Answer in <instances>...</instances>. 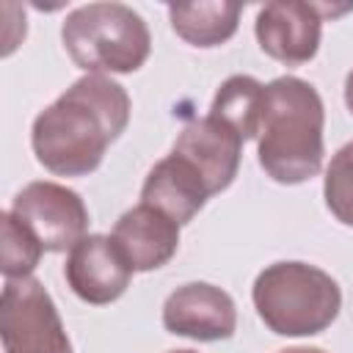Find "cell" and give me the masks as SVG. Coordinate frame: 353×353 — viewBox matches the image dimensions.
<instances>
[{
    "mask_svg": "<svg viewBox=\"0 0 353 353\" xmlns=\"http://www.w3.org/2000/svg\"><path fill=\"white\" fill-rule=\"evenodd\" d=\"M127 121L130 97L124 85L105 74H85L33 119L30 146L47 171L85 176L99 168Z\"/></svg>",
    "mask_w": 353,
    "mask_h": 353,
    "instance_id": "1",
    "label": "cell"
},
{
    "mask_svg": "<svg viewBox=\"0 0 353 353\" xmlns=\"http://www.w3.org/2000/svg\"><path fill=\"white\" fill-rule=\"evenodd\" d=\"M325 110L317 88L284 74L265 85V113L259 127V165L281 185H301L323 165Z\"/></svg>",
    "mask_w": 353,
    "mask_h": 353,
    "instance_id": "2",
    "label": "cell"
},
{
    "mask_svg": "<svg viewBox=\"0 0 353 353\" xmlns=\"http://www.w3.org/2000/svg\"><path fill=\"white\" fill-rule=\"evenodd\" d=\"M251 298L262 323L279 336L320 334L342 309L339 284L309 262L268 265L256 276Z\"/></svg>",
    "mask_w": 353,
    "mask_h": 353,
    "instance_id": "3",
    "label": "cell"
},
{
    "mask_svg": "<svg viewBox=\"0 0 353 353\" xmlns=\"http://www.w3.org/2000/svg\"><path fill=\"white\" fill-rule=\"evenodd\" d=\"M69 58L88 74H130L152 52V36L138 11L124 3H88L74 8L61 25Z\"/></svg>",
    "mask_w": 353,
    "mask_h": 353,
    "instance_id": "4",
    "label": "cell"
},
{
    "mask_svg": "<svg viewBox=\"0 0 353 353\" xmlns=\"http://www.w3.org/2000/svg\"><path fill=\"white\" fill-rule=\"evenodd\" d=\"M0 334L6 353H72L50 292L33 276L6 279L0 295Z\"/></svg>",
    "mask_w": 353,
    "mask_h": 353,
    "instance_id": "5",
    "label": "cell"
},
{
    "mask_svg": "<svg viewBox=\"0 0 353 353\" xmlns=\"http://www.w3.org/2000/svg\"><path fill=\"white\" fill-rule=\"evenodd\" d=\"M11 215L41 243L44 251L74 248L88 229V210L80 193L47 179L25 185L14 196Z\"/></svg>",
    "mask_w": 353,
    "mask_h": 353,
    "instance_id": "6",
    "label": "cell"
},
{
    "mask_svg": "<svg viewBox=\"0 0 353 353\" xmlns=\"http://www.w3.org/2000/svg\"><path fill=\"white\" fill-rule=\"evenodd\" d=\"M323 19V6L301 0H276L259 8L254 33L262 52L287 66H301L317 55Z\"/></svg>",
    "mask_w": 353,
    "mask_h": 353,
    "instance_id": "7",
    "label": "cell"
},
{
    "mask_svg": "<svg viewBox=\"0 0 353 353\" xmlns=\"http://www.w3.org/2000/svg\"><path fill=\"white\" fill-rule=\"evenodd\" d=\"M132 268L108 234H85L69 248L63 276L72 292L94 306L113 303L124 295L132 279Z\"/></svg>",
    "mask_w": 353,
    "mask_h": 353,
    "instance_id": "8",
    "label": "cell"
},
{
    "mask_svg": "<svg viewBox=\"0 0 353 353\" xmlns=\"http://www.w3.org/2000/svg\"><path fill=\"white\" fill-rule=\"evenodd\" d=\"M163 325L168 334L196 342L229 339L237 328V309L229 292L207 281L176 287L163 303Z\"/></svg>",
    "mask_w": 353,
    "mask_h": 353,
    "instance_id": "9",
    "label": "cell"
},
{
    "mask_svg": "<svg viewBox=\"0 0 353 353\" xmlns=\"http://www.w3.org/2000/svg\"><path fill=\"white\" fill-rule=\"evenodd\" d=\"M243 143L245 141L229 124H223L221 119H212L207 113L204 119H190L182 127L171 152L182 154L188 163L196 165V171L204 176L210 193H221L237 176Z\"/></svg>",
    "mask_w": 353,
    "mask_h": 353,
    "instance_id": "10",
    "label": "cell"
},
{
    "mask_svg": "<svg viewBox=\"0 0 353 353\" xmlns=\"http://www.w3.org/2000/svg\"><path fill=\"white\" fill-rule=\"evenodd\" d=\"M113 243L124 254L132 270H157L163 268L179 248V223L171 221L165 212L138 204L127 210L113 226Z\"/></svg>",
    "mask_w": 353,
    "mask_h": 353,
    "instance_id": "11",
    "label": "cell"
},
{
    "mask_svg": "<svg viewBox=\"0 0 353 353\" xmlns=\"http://www.w3.org/2000/svg\"><path fill=\"white\" fill-rule=\"evenodd\" d=\"M210 196L212 193L204 176L196 171L193 163H188L176 152L154 163V168L146 174V182L141 188V201L165 212L179 226L193 221V215L207 204Z\"/></svg>",
    "mask_w": 353,
    "mask_h": 353,
    "instance_id": "12",
    "label": "cell"
},
{
    "mask_svg": "<svg viewBox=\"0 0 353 353\" xmlns=\"http://www.w3.org/2000/svg\"><path fill=\"white\" fill-rule=\"evenodd\" d=\"M243 6L240 3H171L168 19L179 39L193 47H218L229 41L237 30Z\"/></svg>",
    "mask_w": 353,
    "mask_h": 353,
    "instance_id": "13",
    "label": "cell"
},
{
    "mask_svg": "<svg viewBox=\"0 0 353 353\" xmlns=\"http://www.w3.org/2000/svg\"><path fill=\"white\" fill-rule=\"evenodd\" d=\"M265 113V85L251 74H234L215 91L210 116L229 124L243 141L256 138Z\"/></svg>",
    "mask_w": 353,
    "mask_h": 353,
    "instance_id": "14",
    "label": "cell"
},
{
    "mask_svg": "<svg viewBox=\"0 0 353 353\" xmlns=\"http://www.w3.org/2000/svg\"><path fill=\"white\" fill-rule=\"evenodd\" d=\"M41 254H44L41 243L11 215V210L3 212V259H0L3 276L28 279L36 270Z\"/></svg>",
    "mask_w": 353,
    "mask_h": 353,
    "instance_id": "15",
    "label": "cell"
},
{
    "mask_svg": "<svg viewBox=\"0 0 353 353\" xmlns=\"http://www.w3.org/2000/svg\"><path fill=\"white\" fill-rule=\"evenodd\" d=\"M323 196H325V207L331 210V215L339 223L353 226V141L345 143L331 157L325 168Z\"/></svg>",
    "mask_w": 353,
    "mask_h": 353,
    "instance_id": "16",
    "label": "cell"
},
{
    "mask_svg": "<svg viewBox=\"0 0 353 353\" xmlns=\"http://www.w3.org/2000/svg\"><path fill=\"white\" fill-rule=\"evenodd\" d=\"M345 105H347V110L353 113V69H350L347 77H345Z\"/></svg>",
    "mask_w": 353,
    "mask_h": 353,
    "instance_id": "17",
    "label": "cell"
},
{
    "mask_svg": "<svg viewBox=\"0 0 353 353\" xmlns=\"http://www.w3.org/2000/svg\"><path fill=\"white\" fill-rule=\"evenodd\" d=\"M281 353H325V350L323 347H287Z\"/></svg>",
    "mask_w": 353,
    "mask_h": 353,
    "instance_id": "18",
    "label": "cell"
},
{
    "mask_svg": "<svg viewBox=\"0 0 353 353\" xmlns=\"http://www.w3.org/2000/svg\"><path fill=\"white\" fill-rule=\"evenodd\" d=\"M168 353H196V350H168Z\"/></svg>",
    "mask_w": 353,
    "mask_h": 353,
    "instance_id": "19",
    "label": "cell"
}]
</instances>
